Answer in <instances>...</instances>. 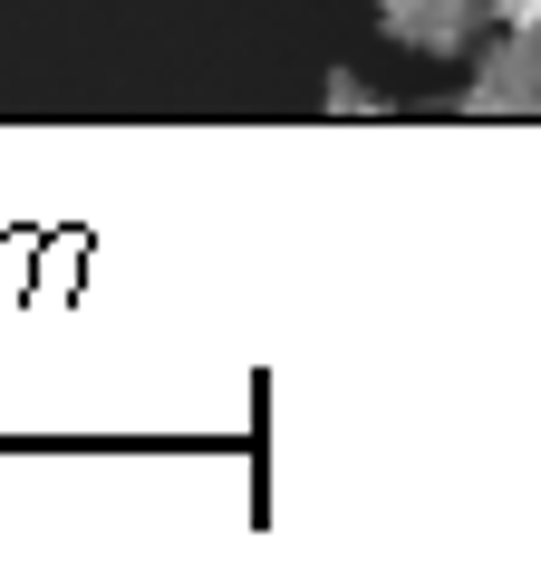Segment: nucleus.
<instances>
[{"instance_id": "f257e3e1", "label": "nucleus", "mask_w": 541, "mask_h": 570, "mask_svg": "<svg viewBox=\"0 0 541 570\" xmlns=\"http://www.w3.org/2000/svg\"><path fill=\"white\" fill-rule=\"evenodd\" d=\"M454 117H541V39L532 30L493 39L474 59V78H464V107Z\"/></svg>"}, {"instance_id": "f03ea898", "label": "nucleus", "mask_w": 541, "mask_h": 570, "mask_svg": "<svg viewBox=\"0 0 541 570\" xmlns=\"http://www.w3.org/2000/svg\"><path fill=\"white\" fill-rule=\"evenodd\" d=\"M493 20V0H377V30L416 59H464Z\"/></svg>"}, {"instance_id": "7ed1b4c3", "label": "nucleus", "mask_w": 541, "mask_h": 570, "mask_svg": "<svg viewBox=\"0 0 541 570\" xmlns=\"http://www.w3.org/2000/svg\"><path fill=\"white\" fill-rule=\"evenodd\" d=\"M319 97H329V117H387V97L367 88L358 68H329V88H319Z\"/></svg>"}, {"instance_id": "20e7f679", "label": "nucleus", "mask_w": 541, "mask_h": 570, "mask_svg": "<svg viewBox=\"0 0 541 570\" xmlns=\"http://www.w3.org/2000/svg\"><path fill=\"white\" fill-rule=\"evenodd\" d=\"M493 20H503V30H532V39H541V0H493Z\"/></svg>"}]
</instances>
